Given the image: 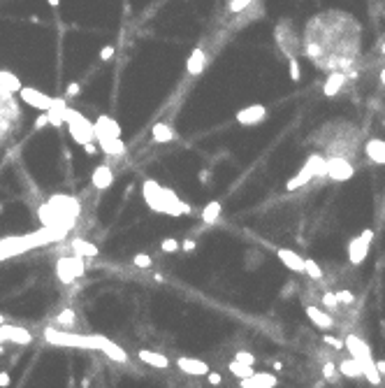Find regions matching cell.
<instances>
[{"label": "cell", "instance_id": "cell-1", "mask_svg": "<svg viewBox=\"0 0 385 388\" xmlns=\"http://www.w3.org/2000/svg\"><path fill=\"white\" fill-rule=\"evenodd\" d=\"M79 212H82V207H79L77 198L65 195V193H53L51 198L46 200V205H42L38 209V216H40V223L46 230H58V233L65 235L72 228V223L77 221Z\"/></svg>", "mask_w": 385, "mask_h": 388}, {"label": "cell", "instance_id": "cell-2", "mask_svg": "<svg viewBox=\"0 0 385 388\" xmlns=\"http://www.w3.org/2000/svg\"><path fill=\"white\" fill-rule=\"evenodd\" d=\"M142 195H144V202L158 214H170V216L190 214V205H186L172 189H165V186H160L153 179H144Z\"/></svg>", "mask_w": 385, "mask_h": 388}, {"label": "cell", "instance_id": "cell-3", "mask_svg": "<svg viewBox=\"0 0 385 388\" xmlns=\"http://www.w3.org/2000/svg\"><path fill=\"white\" fill-rule=\"evenodd\" d=\"M63 123H68V130H70V137L75 140L77 145H86V142H93L95 140V130H93V123L82 114V112H77L72 107L65 109V114H63Z\"/></svg>", "mask_w": 385, "mask_h": 388}, {"label": "cell", "instance_id": "cell-4", "mask_svg": "<svg viewBox=\"0 0 385 388\" xmlns=\"http://www.w3.org/2000/svg\"><path fill=\"white\" fill-rule=\"evenodd\" d=\"M19 119L21 114H19V102L14 100V93L0 89V142L7 137V133Z\"/></svg>", "mask_w": 385, "mask_h": 388}, {"label": "cell", "instance_id": "cell-5", "mask_svg": "<svg viewBox=\"0 0 385 388\" xmlns=\"http://www.w3.org/2000/svg\"><path fill=\"white\" fill-rule=\"evenodd\" d=\"M84 272H86L84 258L77 256V253L63 256V258H58V263H56V277H58V282L65 284V286L75 284L79 277H84Z\"/></svg>", "mask_w": 385, "mask_h": 388}, {"label": "cell", "instance_id": "cell-6", "mask_svg": "<svg viewBox=\"0 0 385 388\" xmlns=\"http://www.w3.org/2000/svg\"><path fill=\"white\" fill-rule=\"evenodd\" d=\"M371 240H374V230L371 228H364L357 237H350V242H348V260H350V265H362L367 260Z\"/></svg>", "mask_w": 385, "mask_h": 388}, {"label": "cell", "instance_id": "cell-7", "mask_svg": "<svg viewBox=\"0 0 385 388\" xmlns=\"http://www.w3.org/2000/svg\"><path fill=\"white\" fill-rule=\"evenodd\" d=\"M355 168L346 156H330L325 158V177L332 182H348L353 179Z\"/></svg>", "mask_w": 385, "mask_h": 388}, {"label": "cell", "instance_id": "cell-8", "mask_svg": "<svg viewBox=\"0 0 385 388\" xmlns=\"http://www.w3.org/2000/svg\"><path fill=\"white\" fill-rule=\"evenodd\" d=\"M274 35H276V42H279L281 51L286 53L288 58H293L295 51H297V45H299V40H297V35H295L293 26H290V21L288 19H283V21L276 23V31H274Z\"/></svg>", "mask_w": 385, "mask_h": 388}, {"label": "cell", "instance_id": "cell-9", "mask_svg": "<svg viewBox=\"0 0 385 388\" xmlns=\"http://www.w3.org/2000/svg\"><path fill=\"white\" fill-rule=\"evenodd\" d=\"M16 96H19L21 102L35 107V109H40V112H46V109L51 107V100H53L51 96H46V93L38 91V89H31V86H21V89L16 91Z\"/></svg>", "mask_w": 385, "mask_h": 388}, {"label": "cell", "instance_id": "cell-10", "mask_svg": "<svg viewBox=\"0 0 385 388\" xmlns=\"http://www.w3.org/2000/svg\"><path fill=\"white\" fill-rule=\"evenodd\" d=\"M343 349H346L348 356H353L355 360H360V363H364V360H369L371 356V349H369V344L364 342L362 337H357V335H346L343 337Z\"/></svg>", "mask_w": 385, "mask_h": 388}, {"label": "cell", "instance_id": "cell-11", "mask_svg": "<svg viewBox=\"0 0 385 388\" xmlns=\"http://www.w3.org/2000/svg\"><path fill=\"white\" fill-rule=\"evenodd\" d=\"M95 145L102 153H107L109 158L114 156H126V142L121 137H114V135H102V133H95Z\"/></svg>", "mask_w": 385, "mask_h": 388}, {"label": "cell", "instance_id": "cell-12", "mask_svg": "<svg viewBox=\"0 0 385 388\" xmlns=\"http://www.w3.org/2000/svg\"><path fill=\"white\" fill-rule=\"evenodd\" d=\"M234 119H237V123H242V126H257V123H262L267 119V107L260 105V102L249 105V107H244V109H239Z\"/></svg>", "mask_w": 385, "mask_h": 388}, {"label": "cell", "instance_id": "cell-13", "mask_svg": "<svg viewBox=\"0 0 385 388\" xmlns=\"http://www.w3.org/2000/svg\"><path fill=\"white\" fill-rule=\"evenodd\" d=\"M304 312H306V316H309L311 323H313L316 328H320V330H325V333H330V330L337 326L332 314H327L325 309L316 307V304H304Z\"/></svg>", "mask_w": 385, "mask_h": 388}, {"label": "cell", "instance_id": "cell-14", "mask_svg": "<svg viewBox=\"0 0 385 388\" xmlns=\"http://www.w3.org/2000/svg\"><path fill=\"white\" fill-rule=\"evenodd\" d=\"M348 84V75L343 70H332L327 79H325L323 84V96L325 98H337L341 91H343V86Z\"/></svg>", "mask_w": 385, "mask_h": 388}, {"label": "cell", "instance_id": "cell-15", "mask_svg": "<svg viewBox=\"0 0 385 388\" xmlns=\"http://www.w3.org/2000/svg\"><path fill=\"white\" fill-rule=\"evenodd\" d=\"M239 386L242 388H274V386H279V379L272 372H253L249 377L239 379Z\"/></svg>", "mask_w": 385, "mask_h": 388}, {"label": "cell", "instance_id": "cell-16", "mask_svg": "<svg viewBox=\"0 0 385 388\" xmlns=\"http://www.w3.org/2000/svg\"><path fill=\"white\" fill-rule=\"evenodd\" d=\"M176 367L186 374H193V377H204L209 372V363L207 360H200V358H176Z\"/></svg>", "mask_w": 385, "mask_h": 388}, {"label": "cell", "instance_id": "cell-17", "mask_svg": "<svg viewBox=\"0 0 385 388\" xmlns=\"http://www.w3.org/2000/svg\"><path fill=\"white\" fill-rule=\"evenodd\" d=\"M0 337L2 340H9V342L16 344H31L33 335L21 326H9V323H0Z\"/></svg>", "mask_w": 385, "mask_h": 388}, {"label": "cell", "instance_id": "cell-18", "mask_svg": "<svg viewBox=\"0 0 385 388\" xmlns=\"http://www.w3.org/2000/svg\"><path fill=\"white\" fill-rule=\"evenodd\" d=\"M364 156L376 163V165H385V140L383 137H369L364 145Z\"/></svg>", "mask_w": 385, "mask_h": 388}, {"label": "cell", "instance_id": "cell-19", "mask_svg": "<svg viewBox=\"0 0 385 388\" xmlns=\"http://www.w3.org/2000/svg\"><path fill=\"white\" fill-rule=\"evenodd\" d=\"M276 258H279L290 272H299V274L304 272V258L297 251H293V249H283V246L276 249Z\"/></svg>", "mask_w": 385, "mask_h": 388}, {"label": "cell", "instance_id": "cell-20", "mask_svg": "<svg viewBox=\"0 0 385 388\" xmlns=\"http://www.w3.org/2000/svg\"><path fill=\"white\" fill-rule=\"evenodd\" d=\"M337 367H339L341 377H346V379H360L362 377V363L355 360L353 356H348V353L341 360H337Z\"/></svg>", "mask_w": 385, "mask_h": 388}, {"label": "cell", "instance_id": "cell-21", "mask_svg": "<svg viewBox=\"0 0 385 388\" xmlns=\"http://www.w3.org/2000/svg\"><path fill=\"white\" fill-rule=\"evenodd\" d=\"M91 182H93V186H95L98 191H107L114 184V170L102 163V165H98V168L93 170Z\"/></svg>", "mask_w": 385, "mask_h": 388}, {"label": "cell", "instance_id": "cell-22", "mask_svg": "<svg viewBox=\"0 0 385 388\" xmlns=\"http://www.w3.org/2000/svg\"><path fill=\"white\" fill-rule=\"evenodd\" d=\"M204 65H207V53H204L202 47H195V49L190 51V56L186 58V72H188L190 77H197L204 70Z\"/></svg>", "mask_w": 385, "mask_h": 388}, {"label": "cell", "instance_id": "cell-23", "mask_svg": "<svg viewBox=\"0 0 385 388\" xmlns=\"http://www.w3.org/2000/svg\"><path fill=\"white\" fill-rule=\"evenodd\" d=\"M93 130H95V133H102V135L121 137V126H119V121H116V119H112V116H107V114H100L98 119H95V123H93Z\"/></svg>", "mask_w": 385, "mask_h": 388}, {"label": "cell", "instance_id": "cell-24", "mask_svg": "<svg viewBox=\"0 0 385 388\" xmlns=\"http://www.w3.org/2000/svg\"><path fill=\"white\" fill-rule=\"evenodd\" d=\"M77 314L75 309H70V307H65V309H61V312L56 314V319H53V328H58V330H65V333H72V330H77Z\"/></svg>", "mask_w": 385, "mask_h": 388}, {"label": "cell", "instance_id": "cell-25", "mask_svg": "<svg viewBox=\"0 0 385 388\" xmlns=\"http://www.w3.org/2000/svg\"><path fill=\"white\" fill-rule=\"evenodd\" d=\"M137 358H139L142 363H146V365L158 367V370H165V367H170V360H167V356H163V353H158V351L139 349V351H137Z\"/></svg>", "mask_w": 385, "mask_h": 388}, {"label": "cell", "instance_id": "cell-26", "mask_svg": "<svg viewBox=\"0 0 385 388\" xmlns=\"http://www.w3.org/2000/svg\"><path fill=\"white\" fill-rule=\"evenodd\" d=\"M65 109H68V100L53 98V100H51V107L46 109V114H49V126H56V128H61V126H63V114H65Z\"/></svg>", "mask_w": 385, "mask_h": 388}, {"label": "cell", "instance_id": "cell-27", "mask_svg": "<svg viewBox=\"0 0 385 388\" xmlns=\"http://www.w3.org/2000/svg\"><path fill=\"white\" fill-rule=\"evenodd\" d=\"M151 137H153V142H160V145H165V142H172V140H176V133H174L172 123L158 121V123H153Z\"/></svg>", "mask_w": 385, "mask_h": 388}, {"label": "cell", "instance_id": "cell-28", "mask_svg": "<svg viewBox=\"0 0 385 388\" xmlns=\"http://www.w3.org/2000/svg\"><path fill=\"white\" fill-rule=\"evenodd\" d=\"M70 246H72V251L77 253V256H82V258H95L100 253V249L95 246V244L86 242V240H82V237H75L72 242H70Z\"/></svg>", "mask_w": 385, "mask_h": 388}, {"label": "cell", "instance_id": "cell-29", "mask_svg": "<svg viewBox=\"0 0 385 388\" xmlns=\"http://www.w3.org/2000/svg\"><path fill=\"white\" fill-rule=\"evenodd\" d=\"M311 179H316V177H313V172H311L309 165L304 163L302 170H297L293 179H290V182L286 184V189H288V191H297V189H302V186H306V184H309Z\"/></svg>", "mask_w": 385, "mask_h": 388}, {"label": "cell", "instance_id": "cell-30", "mask_svg": "<svg viewBox=\"0 0 385 388\" xmlns=\"http://www.w3.org/2000/svg\"><path fill=\"white\" fill-rule=\"evenodd\" d=\"M320 374H323L325 384H330V386L341 384V372H339V367H337V360H323Z\"/></svg>", "mask_w": 385, "mask_h": 388}, {"label": "cell", "instance_id": "cell-31", "mask_svg": "<svg viewBox=\"0 0 385 388\" xmlns=\"http://www.w3.org/2000/svg\"><path fill=\"white\" fill-rule=\"evenodd\" d=\"M362 377L369 381L371 386H381V384H383V377H381V372H378L376 360H374V358H369V360H364L362 363Z\"/></svg>", "mask_w": 385, "mask_h": 388}, {"label": "cell", "instance_id": "cell-32", "mask_svg": "<svg viewBox=\"0 0 385 388\" xmlns=\"http://www.w3.org/2000/svg\"><path fill=\"white\" fill-rule=\"evenodd\" d=\"M0 89L16 96V91L21 89V79H19L14 72H9V70H0Z\"/></svg>", "mask_w": 385, "mask_h": 388}, {"label": "cell", "instance_id": "cell-33", "mask_svg": "<svg viewBox=\"0 0 385 388\" xmlns=\"http://www.w3.org/2000/svg\"><path fill=\"white\" fill-rule=\"evenodd\" d=\"M220 212H223V205H220L218 200H212L209 205H204V209H202V221L207 223V226H212V223H216V221H218Z\"/></svg>", "mask_w": 385, "mask_h": 388}, {"label": "cell", "instance_id": "cell-34", "mask_svg": "<svg viewBox=\"0 0 385 388\" xmlns=\"http://www.w3.org/2000/svg\"><path fill=\"white\" fill-rule=\"evenodd\" d=\"M306 165L311 168L313 177H325V156L323 153H311V156H306Z\"/></svg>", "mask_w": 385, "mask_h": 388}, {"label": "cell", "instance_id": "cell-35", "mask_svg": "<svg viewBox=\"0 0 385 388\" xmlns=\"http://www.w3.org/2000/svg\"><path fill=\"white\" fill-rule=\"evenodd\" d=\"M227 370L237 377V379H244V377H249V374H253V365H246V363H242V360H230L227 363Z\"/></svg>", "mask_w": 385, "mask_h": 388}, {"label": "cell", "instance_id": "cell-36", "mask_svg": "<svg viewBox=\"0 0 385 388\" xmlns=\"http://www.w3.org/2000/svg\"><path fill=\"white\" fill-rule=\"evenodd\" d=\"M100 349L105 351L107 356L112 358V360H119V363H123L126 360V351L119 346V344H114V342H109V340H105V344L100 346Z\"/></svg>", "mask_w": 385, "mask_h": 388}, {"label": "cell", "instance_id": "cell-37", "mask_svg": "<svg viewBox=\"0 0 385 388\" xmlns=\"http://www.w3.org/2000/svg\"><path fill=\"white\" fill-rule=\"evenodd\" d=\"M304 274H306L309 279H313V282H320V279H323V267L318 265L316 260L304 258Z\"/></svg>", "mask_w": 385, "mask_h": 388}, {"label": "cell", "instance_id": "cell-38", "mask_svg": "<svg viewBox=\"0 0 385 388\" xmlns=\"http://www.w3.org/2000/svg\"><path fill=\"white\" fill-rule=\"evenodd\" d=\"M330 61H332V58H318V61H313V65H316V68H320V70H325ZM337 65H339V70H343V72H346V70L353 65V61H348V58H337ZM332 70H334V65H330V72H332Z\"/></svg>", "mask_w": 385, "mask_h": 388}, {"label": "cell", "instance_id": "cell-39", "mask_svg": "<svg viewBox=\"0 0 385 388\" xmlns=\"http://www.w3.org/2000/svg\"><path fill=\"white\" fill-rule=\"evenodd\" d=\"M320 304H325V309H330V312H339V297H337V293H330V291H325L323 295H320Z\"/></svg>", "mask_w": 385, "mask_h": 388}, {"label": "cell", "instance_id": "cell-40", "mask_svg": "<svg viewBox=\"0 0 385 388\" xmlns=\"http://www.w3.org/2000/svg\"><path fill=\"white\" fill-rule=\"evenodd\" d=\"M251 2H253V0H230V2H227V12H230V14L246 12V9L251 7Z\"/></svg>", "mask_w": 385, "mask_h": 388}, {"label": "cell", "instance_id": "cell-41", "mask_svg": "<svg viewBox=\"0 0 385 388\" xmlns=\"http://www.w3.org/2000/svg\"><path fill=\"white\" fill-rule=\"evenodd\" d=\"M132 265L139 267V270H149V267L153 265V258L149 253H135V256H132Z\"/></svg>", "mask_w": 385, "mask_h": 388}, {"label": "cell", "instance_id": "cell-42", "mask_svg": "<svg viewBox=\"0 0 385 388\" xmlns=\"http://www.w3.org/2000/svg\"><path fill=\"white\" fill-rule=\"evenodd\" d=\"M323 344H325V346H332L334 351H343V340H341V337L330 335V333H325V335H323Z\"/></svg>", "mask_w": 385, "mask_h": 388}, {"label": "cell", "instance_id": "cell-43", "mask_svg": "<svg viewBox=\"0 0 385 388\" xmlns=\"http://www.w3.org/2000/svg\"><path fill=\"white\" fill-rule=\"evenodd\" d=\"M160 249H163V251H165V253H176V251H179V249H181V244L176 242L174 237H165V240L160 242Z\"/></svg>", "mask_w": 385, "mask_h": 388}, {"label": "cell", "instance_id": "cell-44", "mask_svg": "<svg viewBox=\"0 0 385 388\" xmlns=\"http://www.w3.org/2000/svg\"><path fill=\"white\" fill-rule=\"evenodd\" d=\"M288 65H290V79H293V82H299V77H302V68H299V58H297V56H293V58L288 61Z\"/></svg>", "mask_w": 385, "mask_h": 388}, {"label": "cell", "instance_id": "cell-45", "mask_svg": "<svg viewBox=\"0 0 385 388\" xmlns=\"http://www.w3.org/2000/svg\"><path fill=\"white\" fill-rule=\"evenodd\" d=\"M234 358H237V360H242V363H246V365H256V363H257V358L253 356L251 351H237Z\"/></svg>", "mask_w": 385, "mask_h": 388}, {"label": "cell", "instance_id": "cell-46", "mask_svg": "<svg viewBox=\"0 0 385 388\" xmlns=\"http://www.w3.org/2000/svg\"><path fill=\"white\" fill-rule=\"evenodd\" d=\"M337 297H339L341 304H353L355 302V295L350 291H337Z\"/></svg>", "mask_w": 385, "mask_h": 388}, {"label": "cell", "instance_id": "cell-47", "mask_svg": "<svg viewBox=\"0 0 385 388\" xmlns=\"http://www.w3.org/2000/svg\"><path fill=\"white\" fill-rule=\"evenodd\" d=\"M114 51H116L114 45H105L102 49H100V61H109V58L114 56Z\"/></svg>", "mask_w": 385, "mask_h": 388}, {"label": "cell", "instance_id": "cell-48", "mask_svg": "<svg viewBox=\"0 0 385 388\" xmlns=\"http://www.w3.org/2000/svg\"><path fill=\"white\" fill-rule=\"evenodd\" d=\"M204 377H207V381H209V384H212V386H218L220 381H223V377H220L218 372H212V370H209V372L204 374Z\"/></svg>", "mask_w": 385, "mask_h": 388}, {"label": "cell", "instance_id": "cell-49", "mask_svg": "<svg viewBox=\"0 0 385 388\" xmlns=\"http://www.w3.org/2000/svg\"><path fill=\"white\" fill-rule=\"evenodd\" d=\"M44 126H49V114L46 112H40V116L35 119V128H44Z\"/></svg>", "mask_w": 385, "mask_h": 388}, {"label": "cell", "instance_id": "cell-50", "mask_svg": "<svg viewBox=\"0 0 385 388\" xmlns=\"http://www.w3.org/2000/svg\"><path fill=\"white\" fill-rule=\"evenodd\" d=\"M84 151L88 153V156H98V145H95V140H93V142H86V145H84Z\"/></svg>", "mask_w": 385, "mask_h": 388}, {"label": "cell", "instance_id": "cell-51", "mask_svg": "<svg viewBox=\"0 0 385 388\" xmlns=\"http://www.w3.org/2000/svg\"><path fill=\"white\" fill-rule=\"evenodd\" d=\"M82 93V86H79V82H72V84L68 86V98H75V96H79Z\"/></svg>", "mask_w": 385, "mask_h": 388}, {"label": "cell", "instance_id": "cell-52", "mask_svg": "<svg viewBox=\"0 0 385 388\" xmlns=\"http://www.w3.org/2000/svg\"><path fill=\"white\" fill-rule=\"evenodd\" d=\"M183 251H195V240H186V242L181 244Z\"/></svg>", "mask_w": 385, "mask_h": 388}, {"label": "cell", "instance_id": "cell-53", "mask_svg": "<svg viewBox=\"0 0 385 388\" xmlns=\"http://www.w3.org/2000/svg\"><path fill=\"white\" fill-rule=\"evenodd\" d=\"M200 182L202 184L212 182V172H209V170H200Z\"/></svg>", "mask_w": 385, "mask_h": 388}, {"label": "cell", "instance_id": "cell-54", "mask_svg": "<svg viewBox=\"0 0 385 388\" xmlns=\"http://www.w3.org/2000/svg\"><path fill=\"white\" fill-rule=\"evenodd\" d=\"M0 386H9V374L7 372H0Z\"/></svg>", "mask_w": 385, "mask_h": 388}, {"label": "cell", "instance_id": "cell-55", "mask_svg": "<svg viewBox=\"0 0 385 388\" xmlns=\"http://www.w3.org/2000/svg\"><path fill=\"white\" fill-rule=\"evenodd\" d=\"M376 367H378V372H381V377H385V360H376Z\"/></svg>", "mask_w": 385, "mask_h": 388}, {"label": "cell", "instance_id": "cell-56", "mask_svg": "<svg viewBox=\"0 0 385 388\" xmlns=\"http://www.w3.org/2000/svg\"><path fill=\"white\" fill-rule=\"evenodd\" d=\"M46 2H49V7H58L61 5V0H46Z\"/></svg>", "mask_w": 385, "mask_h": 388}, {"label": "cell", "instance_id": "cell-57", "mask_svg": "<svg viewBox=\"0 0 385 388\" xmlns=\"http://www.w3.org/2000/svg\"><path fill=\"white\" fill-rule=\"evenodd\" d=\"M378 79H381V84H383V89H385V68L381 70V75H378Z\"/></svg>", "mask_w": 385, "mask_h": 388}, {"label": "cell", "instance_id": "cell-58", "mask_svg": "<svg viewBox=\"0 0 385 388\" xmlns=\"http://www.w3.org/2000/svg\"><path fill=\"white\" fill-rule=\"evenodd\" d=\"M378 51H381V53L385 56V42H381V45H378Z\"/></svg>", "mask_w": 385, "mask_h": 388}, {"label": "cell", "instance_id": "cell-59", "mask_svg": "<svg viewBox=\"0 0 385 388\" xmlns=\"http://www.w3.org/2000/svg\"><path fill=\"white\" fill-rule=\"evenodd\" d=\"M0 212H2V205H0Z\"/></svg>", "mask_w": 385, "mask_h": 388}]
</instances>
